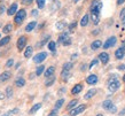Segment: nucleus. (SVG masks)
Listing matches in <instances>:
<instances>
[{"instance_id":"4d7b16f0","label":"nucleus","mask_w":125,"mask_h":116,"mask_svg":"<svg viewBox=\"0 0 125 116\" xmlns=\"http://www.w3.org/2000/svg\"><path fill=\"white\" fill-rule=\"evenodd\" d=\"M124 114H125V108H124V109H123V110H122V112H121V115H124Z\"/></svg>"},{"instance_id":"c9c22d12","label":"nucleus","mask_w":125,"mask_h":116,"mask_svg":"<svg viewBox=\"0 0 125 116\" xmlns=\"http://www.w3.org/2000/svg\"><path fill=\"white\" fill-rule=\"evenodd\" d=\"M72 68V63L71 62H68V63H64V66H63V70H70Z\"/></svg>"},{"instance_id":"c03bdc74","label":"nucleus","mask_w":125,"mask_h":116,"mask_svg":"<svg viewBox=\"0 0 125 116\" xmlns=\"http://www.w3.org/2000/svg\"><path fill=\"white\" fill-rule=\"evenodd\" d=\"M119 17H121L122 20L124 19L125 17V8H123V9H122L121 11V14H119Z\"/></svg>"},{"instance_id":"a18cd8bd","label":"nucleus","mask_w":125,"mask_h":116,"mask_svg":"<svg viewBox=\"0 0 125 116\" xmlns=\"http://www.w3.org/2000/svg\"><path fill=\"white\" fill-rule=\"evenodd\" d=\"M70 44H71V39H70V38H68L67 40L63 41V45L64 46H68V45H70Z\"/></svg>"},{"instance_id":"09e8293b","label":"nucleus","mask_w":125,"mask_h":116,"mask_svg":"<svg viewBox=\"0 0 125 116\" xmlns=\"http://www.w3.org/2000/svg\"><path fill=\"white\" fill-rule=\"evenodd\" d=\"M31 13H32V16H37V15H38V11H37V9H33Z\"/></svg>"},{"instance_id":"4c0bfd02","label":"nucleus","mask_w":125,"mask_h":116,"mask_svg":"<svg viewBox=\"0 0 125 116\" xmlns=\"http://www.w3.org/2000/svg\"><path fill=\"white\" fill-rule=\"evenodd\" d=\"M59 7H60V2H54L53 6H52V8H51V11L52 12L56 11V9H59Z\"/></svg>"},{"instance_id":"5fc2aeb1","label":"nucleus","mask_w":125,"mask_h":116,"mask_svg":"<svg viewBox=\"0 0 125 116\" xmlns=\"http://www.w3.org/2000/svg\"><path fill=\"white\" fill-rule=\"evenodd\" d=\"M77 58V54H73V55L71 56V60H75V59H76Z\"/></svg>"},{"instance_id":"4468645a","label":"nucleus","mask_w":125,"mask_h":116,"mask_svg":"<svg viewBox=\"0 0 125 116\" xmlns=\"http://www.w3.org/2000/svg\"><path fill=\"white\" fill-rule=\"evenodd\" d=\"M82 90H83V85H82V84H77V85H75L73 87H72L71 93L72 94H78Z\"/></svg>"},{"instance_id":"2f4dec72","label":"nucleus","mask_w":125,"mask_h":116,"mask_svg":"<svg viewBox=\"0 0 125 116\" xmlns=\"http://www.w3.org/2000/svg\"><path fill=\"white\" fill-rule=\"evenodd\" d=\"M63 104H64V100H63V99H60V100H57V101H56V105H55V109L61 108Z\"/></svg>"},{"instance_id":"c756f323","label":"nucleus","mask_w":125,"mask_h":116,"mask_svg":"<svg viewBox=\"0 0 125 116\" xmlns=\"http://www.w3.org/2000/svg\"><path fill=\"white\" fill-rule=\"evenodd\" d=\"M40 107H42V104H37V105H34L33 107L31 108L30 113H31V114H34L37 110H39V109H40Z\"/></svg>"},{"instance_id":"603ef678","label":"nucleus","mask_w":125,"mask_h":116,"mask_svg":"<svg viewBox=\"0 0 125 116\" xmlns=\"http://www.w3.org/2000/svg\"><path fill=\"white\" fill-rule=\"evenodd\" d=\"M5 99V94L4 93H0V100H4Z\"/></svg>"},{"instance_id":"c85d7f7f","label":"nucleus","mask_w":125,"mask_h":116,"mask_svg":"<svg viewBox=\"0 0 125 116\" xmlns=\"http://www.w3.org/2000/svg\"><path fill=\"white\" fill-rule=\"evenodd\" d=\"M45 1L46 0H36V2H37V7L39 9H42V8L45 7Z\"/></svg>"},{"instance_id":"473e14b6","label":"nucleus","mask_w":125,"mask_h":116,"mask_svg":"<svg viewBox=\"0 0 125 116\" xmlns=\"http://www.w3.org/2000/svg\"><path fill=\"white\" fill-rule=\"evenodd\" d=\"M76 26H77V22L70 23V25H69V32H73V30L76 29Z\"/></svg>"},{"instance_id":"f704fd0d","label":"nucleus","mask_w":125,"mask_h":116,"mask_svg":"<svg viewBox=\"0 0 125 116\" xmlns=\"http://www.w3.org/2000/svg\"><path fill=\"white\" fill-rule=\"evenodd\" d=\"M54 82H55V78H54L53 76H51V79H47V81H46V86H51Z\"/></svg>"},{"instance_id":"2eb2a0df","label":"nucleus","mask_w":125,"mask_h":116,"mask_svg":"<svg viewBox=\"0 0 125 116\" xmlns=\"http://www.w3.org/2000/svg\"><path fill=\"white\" fill-rule=\"evenodd\" d=\"M36 25H37V22H36V21H32V22H30L25 26V31H27V32H30V31H32L34 28H36Z\"/></svg>"},{"instance_id":"37998d69","label":"nucleus","mask_w":125,"mask_h":116,"mask_svg":"<svg viewBox=\"0 0 125 116\" xmlns=\"http://www.w3.org/2000/svg\"><path fill=\"white\" fill-rule=\"evenodd\" d=\"M32 1H33V0H21V2H22L23 5H31Z\"/></svg>"},{"instance_id":"f3484780","label":"nucleus","mask_w":125,"mask_h":116,"mask_svg":"<svg viewBox=\"0 0 125 116\" xmlns=\"http://www.w3.org/2000/svg\"><path fill=\"white\" fill-rule=\"evenodd\" d=\"M88 21H90V16L85 14V15L82 17V21H80V25L82 26H86L88 24Z\"/></svg>"},{"instance_id":"052dcab7","label":"nucleus","mask_w":125,"mask_h":116,"mask_svg":"<svg viewBox=\"0 0 125 116\" xmlns=\"http://www.w3.org/2000/svg\"><path fill=\"white\" fill-rule=\"evenodd\" d=\"M123 81H124V82H125V75L123 76Z\"/></svg>"},{"instance_id":"5701e85b","label":"nucleus","mask_w":125,"mask_h":116,"mask_svg":"<svg viewBox=\"0 0 125 116\" xmlns=\"http://www.w3.org/2000/svg\"><path fill=\"white\" fill-rule=\"evenodd\" d=\"M69 76H70V70H63L62 74H61V77H62L63 81H68Z\"/></svg>"},{"instance_id":"bb28decb","label":"nucleus","mask_w":125,"mask_h":116,"mask_svg":"<svg viewBox=\"0 0 125 116\" xmlns=\"http://www.w3.org/2000/svg\"><path fill=\"white\" fill-rule=\"evenodd\" d=\"M11 29H13V25H11L10 23H8V24H6V25L4 26V29H2V32L4 34H8V32H10Z\"/></svg>"},{"instance_id":"9b49d317","label":"nucleus","mask_w":125,"mask_h":116,"mask_svg":"<svg viewBox=\"0 0 125 116\" xmlns=\"http://www.w3.org/2000/svg\"><path fill=\"white\" fill-rule=\"evenodd\" d=\"M86 83L90 84V85H94L98 83V76L96 75H90L88 77L86 78Z\"/></svg>"},{"instance_id":"0eeeda50","label":"nucleus","mask_w":125,"mask_h":116,"mask_svg":"<svg viewBox=\"0 0 125 116\" xmlns=\"http://www.w3.org/2000/svg\"><path fill=\"white\" fill-rule=\"evenodd\" d=\"M115 44H116V37H110V38H108L106 40V43L103 44V48L104 49L110 48V47H113Z\"/></svg>"},{"instance_id":"a19ab883","label":"nucleus","mask_w":125,"mask_h":116,"mask_svg":"<svg viewBox=\"0 0 125 116\" xmlns=\"http://www.w3.org/2000/svg\"><path fill=\"white\" fill-rule=\"evenodd\" d=\"M13 64H14V60H13V59H9V60L7 61V63H6V68L11 67Z\"/></svg>"},{"instance_id":"79ce46f5","label":"nucleus","mask_w":125,"mask_h":116,"mask_svg":"<svg viewBox=\"0 0 125 116\" xmlns=\"http://www.w3.org/2000/svg\"><path fill=\"white\" fill-rule=\"evenodd\" d=\"M5 9H6V6H5L4 2H1V5H0V15L5 12Z\"/></svg>"},{"instance_id":"b1692460","label":"nucleus","mask_w":125,"mask_h":116,"mask_svg":"<svg viewBox=\"0 0 125 116\" xmlns=\"http://www.w3.org/2000/svg\"><path fill=\"white\" fill-rule=\"evenodd\" d=\"M32 52H33V48H32L31 46H29V47H27L25 52H24V56H25V58H30V56L32 55Z\"/></svg>"},{"instance_id":"bf43d9fd","label":"nucleus","mask_w":125,"mask_h":116,"mask_svg":"<svg viewBox=\"0 0 125 116\" xmlns=\"http://www.w3.org/2000/svg\"><path fill=\"white\" fill-rule=\"evenodd\" d=\"M72 1H73V2H78L79 0H72Z\"/></svg>"},{"instance_id":"dca6fc26","label":"nucleus","mask_w":125,"mask_h":116,"mask_svg":"<svg viewBox=\"0 0 125 116\" xmlns=\"http://www.w3.org/2000/svg\"><path fill=\"white\" fill-rule=\"evenodd\" d=\"M101 46H102V41L101 40H94L91 44V48L92 49H98L99 47H101Z\"/></svg>"},{"instance_id":"3c124183","label":"nucleus","mask_w":125,"mask_h":116,"mask_svg":"<svg viewBox=\"0 0 125 116\" xmlns=\"http://www.w3.org/2000/svg\"><path fill=\"white\" fill-rule=\"evenodd\" d=\"M80 70L85 71V70H86V66H85V64H82V69H80Z\"/></svg>"},{"instance_id":"412c9836","label":"nucleus","mask_w":125,"mask_h":116,"mask_svg":"<svg viewBox=\"0 0 125 116\" xmlns=\"http://www.w3.org/2000/svg\"><path fill=\"white\" fill-rule=\"evenodd\" d=\"M54 71H55V68L54 67H49V68H47V70L45 71V76L48 78V77H51V76L54 74Z\"/></svg>"},{"instance_id":"72a5a7b5","label":"nucleus","mask_w":125,"mask_h":116,"mask_svg":"<svg viewBox=\"0 0 125 116\" xmlns=\"http://www.w3.org/2000/svg\"><path fill=\"white\" fill-rule=\"evenodd\" d=\"M55 47H56V44L54 43V41H49V44H48V48L52 51V52H54L55 51Z\"/></svg>"},{"instance_id":"13d9d810","label":"nucleus","mask_w":125,"mask_h":116,"mask_svg":"<svg viewBox=\"0 0 125 116\" xmlns=\"http://www.w3.org/2000/svg\"><path fill=\"white\" fill-rule=\"evenodd\" d=\"M122 23H123V25L125 26V17H124V19H123V20H122Z\"/></svg>"},{"instance_id":"a878e982","label":"nucleus","mask_w":125,"mask_h":116,"mask_svg":"<svg viewBox=\"0 0 125 116\" xmlns=\"http://www.w3.org/2000/svg\"><path fill=\"white\" fill-rule=\"evenodd\" d=\"M9 40H10V37H9V36L4 37L1 40H0V47H1V46H5L6 44H8V43H9Z\"/></svg>"},{"instance_id":"423d86ee","label":"nucleus","mask_w":125,"mask_h":116,"mask_svg":"<svg viewBox=\"0 0 125 116\" xmlns=\"http://www.w3.org/2000/svg\"><path fill=\"white\" fill-rule=\"evenodd\" d=\"M46 58H47V53L46 52H40V53H38L37 55H34L33 62H36V63H42Z\"/></svg>"},{"instance_id":"ea45409f","label":"nucleus","mask_w":125,"mask_h":116,"mask_svg":"<svg viewBox=\"0 0 125 116\" xmlns=\"http://www.w3.org/2000/svg\"><path fill=\"white\" fill-rule=\"evenodd\" d=\"M98 62H99L98 59H94V60L91 62V64H90V69H92V68L94 67V66H96V64H98Z\"/></svg>"},{"instance_id":"1a4fd4ad","label":"nucleus","mask_w":125,"mask_h":116,"mask_svg":"<svg viewBox=\"0 0 125 116\" xmlns=\"http://www.w3.org/2000/svg\"><path fill=\"white\" fill-rule=\"evenodd\" d=\"M98 59L101 61L103 64H106V63H108V61H109V55H108V53L102 52V53H100V54H99Z\"/></svg>"},{"instance_id":"7c9ffc66","label":"nucleus","mask_w":125,"mask_h":116,"mask_svg":"<svg viewBox=\"0 0 125 116\" xmlns=\"http://www.w3.org/2000/svg\"><path fill=\"white\" fill-rule=\"evenodd\" d=\"M44 69H45V67H44V66H39V67L37 68V70H36V75L40 76L42 72H44Z\"/></svg>"},{"instance_id":"e2e57ef3","label":"nucleus","mask_w":125,"mask_h":116,"mask_svg":"<svg viewBox=\"0 0 125 116\" xmlns=\"http://www.w3.org/2000/svg\"><path fill=\"white\" fill-rule=\"evenodd\" d=\"M123 47H125V40H124V45H123Z\"/></svg>"},{"instance_id":"cd10ccee","label":"nucleus","mask_w":125,"mask_h":116,"mask_svg":"<svg viewBox=\"0 0 125 116\" xmlns=\"http://www.w3.org/2000/svg\"><path fill=\"white\" fill-rule=\"evenodd\" d=\"M24 84H25L24 78H19L15 82V86H17V87H22V86H24Z\"/></svg>"},{"instance_id":"f257e3e1","label":"nucleus","mask_w":125,"mask_h":116,"mask_svg":"<svg viewBox=\"0 0 125 116\" xmlns=\"http://www.w3.org/2000/svg\"><path fill=\"white\" fill-rule=\"evenodd\" d=\"M25 16H27L25 9H20V11H17V13L15 14V17H14V22H15L16 25H21L22 22L24 21V19H25Z\"/></svg>"},{"instance_id":"6e6d98bb","label":"nucleus","mask_w":125,"mask_h":116,"mask_svg":"<svg viewBox=\"0 0 125 116\" xmlns=\"http://www.w3.org/2000/svg\"><path fill=\"white\" fill-rule=\"evenodd\" d=\"M20 66H21V63H16V66H15V69H19V68H20Z\"/></svg>"},{"instance_id":"6e6552de","label":"nucleus","mask_w":125,"mask_h":116,"mask_svg":"<svg viewBox=\"0 0 125 116\" xmlns=\"http://www.w3.org/2000/svg\"><path fill=\"white\" fill-rule=\"evenodd\" d=\"M17 8H19V6H17V2H14V4H11L10 7L8 8V11H7V15H9V16L15 15L16 13H17Z\"/></svg>"},{"instance_id":"8fccbe9b","label":"nucleus","mask_w":125,"mask_h":116,"mask_svg":"<svg viewBox=\"0 0 125 116\" xmlns=\"http://www.w3.org/2000/svg\"><path fill=\"white\" fill-rule=\"evenodd\" d=\"M125 2V0H117V5H122V4H124Z\"/></svg>"},{"instance_id":"6ab92c4d","label":"nucleus","mask_w":125,"mask_h":116,"mask_svg":"<svg viewBox=\"0 0 125 116\" xmlns=\"http://www.w3.org/2000/svg\"><path fill=\"white\" fill-rule=\"evenodd\" d=\"M95 93H96V91H95L94 89H93V90H90L86 94H85V97L84 98H85L86 100H90L91 98H93V95H95Z\"/></svg>"},{"instance_id":"e433bc0d","label":"nucleus","mask_w":125,"mask_h":116,"mask_svg":"<svg viewBox=\"0 0 125 116\" xmlns=\"http://www.w3.org/2000/svg\"><path fill=\"white\" fill-rule=\"evenodd\" d=\"M47 39H49V36H47V37H46L45 39H44V40L40 41V43H37V45H36V46H37V47H42V46L44 45V44H45L46 41H47Z\"/></svg>"},{"instance_id":"aec40b11","label":"nucleus","mask_w":125,"mask_h":116,"mask_svg":"<svg viewBox=\"0 0 125 116\" xmlns=\"http://www.w3.org/2000/svg\"><path fill=\"white\" fill-rule=\"evenodd\" d=\"M68 38H69V36L67 32H62V34L59 36V43H62V44H63V41L67 40Z\"/></svg>"},{"instance_id":"7ed1b4c3","label":"nucleus","mask_w":125,"mask_h":116,"mask_svg":"<svg viewBox=\"0 0 125 116\" xmlns=\"http://www.w3.org/2000/svg\"><path fill=\"white\" fill-rule=\"evenodd\" d=\"M102 9V2L100 0H94L91 5V13L100 14V12Z\"/></svg>"},{"instance_id":"ddd939ff","label":"nucleus","mask_w":125,"mask_h":116,"mask_svg":"<svg viewBox=\"0 0 125 116\" xmlns=\"http://www.w3.org/2000/svg\"><path fill=\"white\" fill-rule=\"evenodd\" d=\"M91 19H92V22L96 25V24H99V22H100V14L91 13Z\"/></svg>"},{"instance_id":"a211bd4d","label":"nucleus","mask_w":125,"mask_h":116,"mask_svg":"<svg viewBox=\"0 0 125 116\" xmlns=\"http://www.w3.org/2000/svg\"><path fill=\"white\" fill-rule=\"evenodd\" d=\"M65 26H67V23H65L64 21H60V22H56V24H55V28H56L57 30H63Z\"/></svg>"},{"instance_id":"39448f33","label":"nucleus","mask_w":125,"mask_h":116,"mask_svg":"<svg viewBox=\"0 0 125 116\" xmlns=\"http://www.w3.org/2000/svg\"><path fill=\"white\" fill-rule=\"evenodd\" d=\"M86 109V106L85 105H79V106H77L76 108H73L70 110V116H76L78 115V114H80L82 112H84Z\"/></svg>"},{"instance_id":"49530a36","label":"nucleus","mask_w":125,"mask_h":116,"mask_svg":"<svg viewBox=\"0 0 125 116\" xmlns=\"http://www.w3.org/2000/svg\"><path fill=\"white\" fill-rule=\"evenodd\" d=\"M56 110H57V109H54L53 112L51 113V114H49L48 116H56V115H57V112H56Z\"/></svg>"},{"instance_id":"58836bf2","label":"nucleus","mask_w":125,"mask_h":116,"mask_svg":"<svg viewBox=\"0 0 125 116\" xmlns=\"http://www.w3.org/2000/svg\"><path fill=\"white\" fill-rule=\"evenodd\" d=\"M13 95V90H11L10 87H7V90H6V97L10 98Z\"/></svg>"},{"instance_id":"9d476101","label":"nucleus","mask_w":125,"mask_h":116,"mask_svg":"<svg viewBox=\"0 0 125 116\" xmlns=\"http://www.w3.org/2000/svg\"><path fill=\"white\" fill-rule=\"evenodd\" d=\"M124 54H125V47H119V48L116 49V52H115V56H116L117 60L123 59V58H124Z\"/></svg>"},{"instance_id":"680f3d73","label":"nucleus","mask_w":125,"mask_h":116,"mask_svg":"<svg viewBox=\"0 0 125 116\" xmlns=\"http://www.w3.org/2000/svg\"><path fill=\"white\" fill-rule=\"evenodd\" d=\"M96 116H103V115H101V114H99V115H96Z\"/></svg>"},{"instance_id":"4be33fe9","label":"nucleus","mask_w":125,"mask_h":116,"mask_svg":"<svg viewBox=\"0 0 125 116\" xmlns=\"http://www.w3.org/2000/svg\"><path fill=\"white\" fill-rule=\"evenodd\" d=\"M77 104H78V100H77V99L71 100L70 102H69V105H68V107H67V109H68V110H71L72 108H75V107H76Z\"/></svg>"},{"instance_id":"f03ea898","label":"nucleus","mask_w":125,"mask_h":116,"mask_svg":"<svg viewBox=\"0 0 125 116\" xmlns=\"http://www.w3.org/2000/svg\"><path fill=\"white\" fill-rule=\"evenodd\" d=\"M119 86H121V83H119V81H117L116 76H114V78L109 79V82H108V89H109V91L115 92V91H117L119 89Z\"/></svg>"},{"instance_id":"de8ad7c7","label":"nucleus","mask_w":125,"mask_h":116,"mask_svg":"<svg viewBox=\"0 0 125 116\" xmlns=\"http://www.w3.org/2000/svg\"><path fill=\"white\" fill-rule=\"evenodd\" d=\"M109 110H110V112H111V113H115V112H116V110H117V109H116V107H115V106L113 105V106H111V107H110V109H109Z\"/></svg>"},{"instance_id":"f8f14e48","label":"nucleus","mask_w":125,"mask_h":116,"mask_svg":"<svg viewBox=\"0 0 125 116\" xmlns=\"http://www.w3.org/2000/svg\"><path fill=\"white\" fill-rule=\"evenodd\" d=\"M10 72L9 71H5V72H2L1 74V76H0V83H4L6 82V81H8V79L10 78Z\"/></svg>"},{"instance_id":"20e7f679","label":"nucleus","mask_w":125,"mask_h":116,"mask_svg":"<svg viewBox=\"0 0 125 116\" xmlns=\"http://www.w3.org/2000/svg\"><path fill=\"white\" fill-rule=\"evenodd\" d=\"M27 40H28V38L25 37V36H21V37L19 38V40H17V44H16V46H17V49H19L20 52H21V51H22V49L25 47Z\"/></svg>"},{"instance_id":"393cba45","label":"nucleus","mask_w":125,"mask_h":116,"mask_svg":"<svg viewBox=\"0 0 125 116\" xmlns=\"http://www.w3.org/2000/svg\"><path fill=\"white\" fill-rule=\"evenodd\" d=\"M111 106H113V102H111V100H106V101H103L102 107H103L104 109H108V110H109Z\"/></svg>"},{"instance_id":"864d4df0","label":"nucleus","mask_w":125,"mask_h":116,"mask_svg":"<svg viewBox=\"0 0 125 116\" xmlns=\"http://www.w3.org/2000/svg\"><path fill=\"white\" fill-rule=\"evenodd\" d=\"M99 31H100V30H99V29H96V30H94L93 32H92V34H93V35H98V34H99Z\"/></svg>"}]
</instances>
